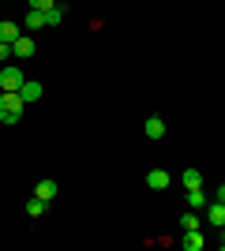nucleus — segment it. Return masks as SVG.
Masks as SVG:
<instances>
[{
	"label": "nucleus",
	"instance_id": "obj_1",
	"mask_svg": "<svg viewBox=\"0 0 225 251\" xmlns=\"http://www.w3.org/2000/svg\"><path fill=\"white\" fill-rule=\"evenodd\" d=\"M23 98H19V90H4V94H0V120H4V124H19L23 120Z\"/></svg>",
	"mask_w": 225,
	"mask_h": 251
},
{
	"label": "nucleus",
	"instance_id": "obj_2",
	"mask_svg": "<svg viewBox=\"0 0 225 251\" xmlns=\"http://www.w3.org/2000/svg\"><path fill=\"white\" fill-rule=\"evenodd\" d=\"M23 83H26V79H23L19 68H11V64H8V68H0V90H19Z\"/></svg>",
	"mask_w": 225,
	"mask_h": 251
},
{
	"label": "nucleus",
	"instance_id": "obj_3",
	"mask_svg": "<svg viewBox=\"0 0 225 251\" xmlns=\"http://www.w3.org/2000/svg\"><path fill=\"white\" fill-rule=\"evenodd\" d=\"M34 38H26V34H19L15 42H11V56H19V60H26V56H34Z\"/></svg>",
	"mask_w": 225,
	"mask_h": 251
},
{
	"label": "nucleus",
	"instance_id": "obj_4",
	"mask_svg": "<svg viewBox=\"0 0 225 251\" xmlns=\"http://www.w3.org/2000/svg\"><path fill=\"white\" fill-rule=\"evenodd\" d=\"M206 221H210L214 229H225V202H222V199L206 202Z\"/></svg>",
	"mask_w": 225,
	"mask_h": 251
},
{
	"label": "nucleus",
	"instance_id": "obj_5",
	"mask_svg": "<svg viewBox=\"0 0 225 251\" xmlns=\"http://www.w3.org/2000/svg\"><path fill=\"white\" fill-rule=\"evenodd\" d=\"M173 184V176L165 173V169H150L147 173V188H154V191H165Z\"/></svg>",
	"mask_w": 225,
	"mask_h": 251
},
{
	"label": "nucleus",
	"instance_id": "obj_6",
	"mask_svg": "<svg viewBox=\"0 0 225 251\" xmlns=\"http://www.w3.org/2000/svg\"><path fill=\"white\" fill-rule=\"evenodd\" d=\"M143 135H147V139H161V135H165V120H161V116H147Z\"/></svg>",
	"mask_w": 225,
	"mask_h": 251
},
{
	"label": "nucleus",
	"instance_id": "obj_7",
	"mask_svg": "<svg viewBox=\"0 0 225 251\" xmlns=\"http://www.w3.org/2000/svg\"><path fill=\"white\" fill-rule=\"evenodd\" d=\"M19 98L23 101H38V98H42V83H38V79H26V83L19 86Z\"/></svg>",
	"mask_w": 225,
	"mask_h": 251
},
{
	"label": "nucleus",
	"instance_id": "obj_8",
	"mask_svg": "<svg viewBox=\"0 0 225 251\" xmlns=\"http://www.w3.org/2000/svg\"><path fill=\"white\" fill-rule=\"evenodd\" d=\"M19 34H23V30H19V23H11V19H0V42H8V45H11L15 38H19Z\"/></svg>",
	"mask_w": 225,
	"mask_h": 251
},
{
	"label": "nucleus",
	"instance_id": "obj_9",
	"mask_svg": "<svg viewBox=\"0 0 225 251\" xmlns=\"http://www.w3.org/2000/svg\"><path fill=\"white\" fill-rule=\"evenodd\" d=\"M180 244H184V251H203V232H199V229H188Z\"/></svg>",
	"mask_w": 225,
	"mask_h": 251
},
{
	"label": "nucleus",
	"instance_id": "obj_10",
	"mask_svg": "<svg viewBox=\"0 0 225 251\" xmlns=\"http://www.w3.org/2000/svg\"><path fill=\"white\" fill-rule=\"evenodd\" d=\"M184 188L192 191V188H203V173H199V169H184Z\"/></svg>",
	"mask_w": 225,
	"mask_h": 251
},
{
	"label": "nucleus",
	"instance_id": "obj_11",
	"mask_svg": "<svg viewBox=\"0 0 225 251\" xmlns=\"http://www.w3.org/2000/svg\"><path fill=\"white\" fill-rule=\"evenodd\" d=\"M188 206H192V210H206V195H203V188H192V191H188Z\"/></svg>",
	"mask_w": 225,
	"mask_h": 251
},
{
	"label": "nucleus",
	"instance_id": "obj_12",
	"mask_svg": "<svg viewBox=\"0 0 225 251\" xmlns=\"http://www.w3.org/2000/svg\"><path fill=\"white\" fill-rule=\"evenodd\" d=\"M60 23H64V8H60V4H53V8L45 11V26H60Z\"/></svg>",
	"mask_w": 225,
	"mask_h": 251
},
{
	"label": "nucleus",
	"instance_id": "obj_13",
	"mask_svg": "<svg viewBox=\"0 0 225 251\" xmlns=\"http://www.w3.org/2000/svg\"><path fill=\"white\" fill-rule=\"evenodd\" d=\"M38 199H45V202L56 199V184L53 180H42V184H38Z\"/></svg>",
	"mask_w": 225,
	"mask_h": 251
},
{
	"label": "nucleus",
	"instance_id": "obj_14",
	"mask_svg": "<svg viewBox=\"0 0 225 251\" xmlns=\"http://www.w3.org/2000/svg\"><path fill=\"white\" fill-rule=\"evenodd\" d=\"M26 26H30V30L45 26V11H38V8H26Z\"/></svg>",
	"mask_w": 225,
	"mask_h": 251
},
{
	"label": "nucleus",
	"instance_id": "obj_15",
	"mask_svg": "<svg viewBox=\"0 0 225 251\" xmlns=\"http://www.w3.org/2000/svg\"><path fill=\"white\" fill-rule=\"evenodd\" d=\"M26 214H30V218H42V214H45V199H38V195H34V199L26 202Z\"/></svg>",
	"mask_w": 225,
	"mask_h": 251
},
{
	"label": "nucleus",
	"instance_id": "obj_16",
	"mask_svg": "<svg viewBox=\"0 0 225 251\" xmlns=\"http://www.w3.org/2000/svg\"><path fill=\"white\" fill-rule=\"evenodd\" d=\"M180 229L188 232V229H199V214H184L180 218Z\"/></svg>",
	"mask_w": 225,
	"mask_h": 251
},
{
	"label": "nucleus",
	"instance_id": "obj_17",
	"mask_svg": "<svg viewBox=\"0 0 225 251\" xmlns=\"http://www.w3.org/2000/svg\"><path fill=\"white\" fill-rule=\"evenodd\" d=\"M56 0H26V8H38V11H49Z\"/></svg>",
	"mask_w": 225,
	"mask_h": 251
},
{
	"label": "nucleus",
	"instance_id": "obj_18",
	"mask_svg": "<svg viewBox=\"0 0 225 251\" xmlns=\"http://www.w3.org/2000/svg\"><path fill=\"white\" fill-rule=\"evenodd\" d=\"M8 56H11V45H8V42H0V60H8Z\"/></svg>",
	"mask_w": 225,
	"mask_h": 251
},
{
	"label": "nucleus",
	"instance_id": "obj_19",
	"mask_svg": "<svg viewBox=\"0 0 225 251\" xmlns=\"http://www.w3.org/2000/svg\"><path fill=\"white\" fill-rule=\"evenodd\" d=\"M218 199H222V202H225V184H222V188H218Z\"/></svg>",
	"mask_w": 225,
	"mask_h": 251
},
{
	"label": "nucleus",
	"instance_id": "obj_20",
	"mask_svg": "<svg viewBox=\"0 0 225 251\" xmlns=\"http://www.w3.org/2000/svg\"><path fill=\"white\" fill-rule=\"evenodd\" d=\"M222 251H225V236H222Z\"/></svg>",
	"mask_w": 225,
	"mask_h": 251
}]
</instances>
